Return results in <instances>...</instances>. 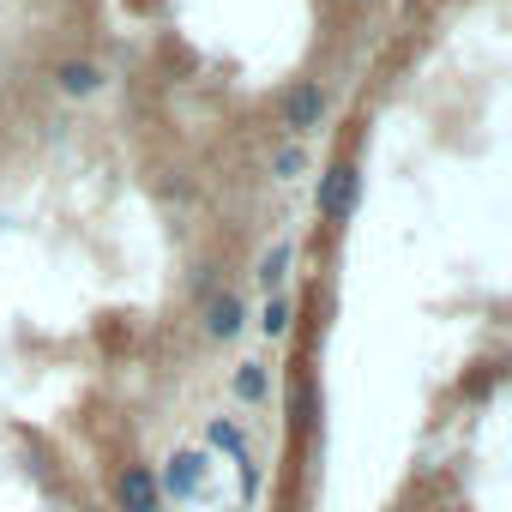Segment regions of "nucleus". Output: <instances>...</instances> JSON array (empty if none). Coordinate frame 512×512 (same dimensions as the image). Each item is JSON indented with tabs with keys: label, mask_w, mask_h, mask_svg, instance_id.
<instances>
[{
	"label": "nucleus",
	"mask_w": 512,
	"mask_h": 512,
	"mask_svg": "<svg viewBox=\"0 0 512 512\" xmlns=\"http://www.w3.org/2000/svg\"><path fill=\"white\" fill-rule=\"evenodd\" d=\"M115 506H121V512H163V488H157V476H151L145 464H127L121 482H115Z\"/></svg>",
	"instance_id": "nucleus-1"
},
{
	"label": "nucleus",
	"mask_w": 512,
	"mask_h": 512,
	"mask_svg": "<svg viewBox=\"0 0 512 512\" xmlns=\"http://www.w3.org/2000/svg\"><path fill=\"white\" fill-rule=\"evenodd\" d=\"M356 187H362L356 163H338V169H326V187H320V211H326L332 223H344V217L356 211Z\"/></svg>",
	"instance_id": "nucleus-2"
},
{
	"label": "nucleus",
	"mask_w": 512,
	"mask_h": 512,
	"mask_svg": "<svg viewBox=\"0 0 512 512\" xmlns=\"http://www.w3.org/2000/svg\"><path fill=\"white\" fill-rule=\"evenodd\" d=\"M320 115H326V91H320V85H296L290 103H284V127H290V133H314Z\"/></svg>",
	"instance_id": "nucleus-3"
},
{
	"label": "nucleus",
	"mask_w": 512,
	"mask_h": 512,
	"mask_svg": "<svg viewBox=\"0 0 512 512\" xmlns=\"http://www.w3.org/2000/svg\"><path fill=\"white\" fill-rule=\"evenodd\" d=\"M199 482H205V458H199V452H175L157 488H169L175 500H193V494H199Z\"/></svg>",
	"instance_id": "nucleus-4"
},
{
	"label": "nucleus",
	"mask_w": 512,
	"mask_h": 512,
	"mask_svg": "<svg viewBox=\"0 0 512 512\" xmlns=\"http://www.w3.org/2000/svg\"><path fill=\"white\" fill-rule=\"evenodd\" d=\"M205 332H211V338H235V332H241V302H235L229 290L205 302Z\"/></svg>",
	"instance_id": "nucleus-5"
},
{
	"label": "nucleus",
	"mask_w": 512,
	"mask_h": 512,
	"mask_svg": "<svg viewBox=\"0 0 512 512\" xmlns=\"http://www.w3.org/2000/svg\"><path fill=\"white\" fill-rule=\"evenodd\" d=\"M55 79H61V91H67V97H91V91L103 85V73H97L91 61H61V73H55Z\"/></svg>",
	"instance_id": "nucleus-6"
},
{
	"label": "nucleus",
	"mask_w": 512,
	"mask_h": 512,
	"mask_svg": "<svg viewBox=\"0 0 512 512\" xmlns=\"http://www.w3.org/2000/svg\"><path fill=\"white\" fill-rule=\"evenodd\" d=\"M205 434H211V446H217V452H229L235 464H247V452H241V428H235V422H223V416H217Z\"/></svg>",
	"instance_id": "nucleus-7"
},
{
	"label": "nucleus",
	"mask_w": 512,
	"mask_h": 512,
	"mask_svg": "<svg viewBox=\"0 0 512 512\" xmlns=\"http://www.w3.org/2000/svg\"><path fill=\"white\" fill-rule=\"evenodd\" d=\"M284 272H290V247H272V253H266V266H260V284L272 290V284H284Z\"/></svg>",
	"instance_id": "nucleus-8"
},
{
	"label": "nucleus",
	"mask_w": 512,
	"mask_h": 512,
	"mask_svg": "<svg viewBox=\"0 0 512 512\" xmlns=\"http://www.w3.org/2000/svg\"><path fill=\"white\" fill-rule=\"evenodd\" d=\"M235 392H241V398H266V374L253 368V362H247V368L235 374Z\"/></svg>",
	"instance_id": "nucleus-9"
},
{
	"label": "nucleus",
	"mask_w": 512,
	"mask_h": 512,
	"mask_svg": "<svg viewBox=\"0 0 512 512\" xmlns=\"http://www.w3.org/2000/svg\"><path fill=\"white\" fill-rule=\"evenodd\" d=\"M260 326H266V332H272V338H278V332H284V326H290V302H272V308H266V320H260Z\"/></svg>",
	"instance_id": "nucleus-10"
},
{
	"label": "nucleus",
	"mask_w": 512,
	"mask_h": 512,
	"mask_svg": "<svg viewBox=\"0 0 512 512\" xmlns=\"http://www.w3.org/2000/svg\"><path fill=\"white\" fill-rule=\"evenodd\" d=\"M278 175H302V151H296V145L278 151Z\"/></svg>",
	"instance_id": "nucleus-11"
}]
</instances>
